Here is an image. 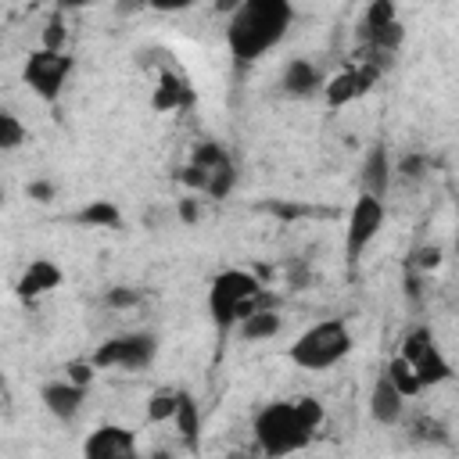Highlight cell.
<instances>
[{"label":"cell","mask_w":459,"mask_h":459,"mask_svg":"<svg viewBox=\"0 0 459 459\" xmlns=\"http://www.w3.org/2000/svg\"><path fill=\"white\" fill-rule=\"evenodd\" d=\"M326 412L323 402L312 394H298V398H273L265 402L255 420H251V437L255 448L262 455L273 459H287L301 448H308V441L316 437V430L323 427Z\"/></svg>","instance_id":"cell-1"},{"label":"cell","mask_w":459,"mask_h":459,"mask_svg":"<svg viewBox=\"0 0 459 459\" xmlns=\"http://www.w3.org/2000/svg\"><path fill=\"white\" fill-rule=\"evenodd\" d=\"M294 7L287 0H244L230 11L226 47L237 72H247L258 57H265L290 29Z\"/></svg>","instance_id":"cell-2"},{"label":"cell","mask_w":459,"mask_h":459,"mask_svg":"<svg viewBox=\"0 0 459 459\" xmlns=\"http://www.w3.org/2000/svg\"><path fill=\"white\" fill-rule=\"evenodd\" d=\"M208 316L219 333H230L240 319L258 308H276V298L262 287V280L247 269H222L208 283Z\"/></svg>","instance_id":"cell-3"},{"label":"cell","mask_w":459,"mask_h":459,"mask_svg":"<svg viewBox=\"0 0 459 459\" xmlns=\"http://www.w3.org/2000/svg\"><path fill=\"white\" fill-rule=\"evenodd\" d=\"M355 61L377 65L380 72L391 65L398 47L405 43V25L398 22V11L391 0H373L362 7L359 25H355Z\"/></svg>","instance_id":"cell-4"},{"label":"cell","mask_w":459,"mask_h":459,"mask_svg":"<svg viewBox=\"0 0 459 459\" xmlns=\"http://www.w3.org/2000/svg\"><path fill=\"white\" fill-rule=\"evenodd\" d=\"M351 330L344 319H319L312 323L308 330H301L294 337V344L287 348V359L298 366V369H308V373H323L330 366H337L341 359H348L351 351Z\"/></svg>","instance_id":"cell-5"},{"label":"cell","mask_w":459,"mask_h":459,"mask_svg":"<svg viewBox=\"0 0 459 459\" xmlns=\"http://www.w3.org/2000/svg\"><path fill=\"white\" fill-rule=\"evenodd\" d=\"M398 355L412 366V373H416V380H420L423 391H427V387H441V384H448V380L455 377V369H452L448 355L441 351V344H437V337H434L430 326H412V330L402 337Z\"/></svg>","instance_id":"cell-6"},{"label":"cell","mask_w":459,"mask_h":459,"mask_svg":"<svg viewBox=\"0 0 459 459\" xmlns=\"http://www.w3.org/2000/svg\"><path fill=\"white\" fill-rule=\"evenodd\" d=\"M158 359V333L151 330H129V333H115L108 341H100L90 351V362L97 369H147Z\"/></svg>","instance_id":"cell-7"},{"label":"cell","mask_w":459,"mask_h":459,"mask_svg":"<svg viewBox=\"0 0 459 459\" xmlns=\"http://www.w3.org/2000/svg\"><path fill=\"white\" fill-rule=\"evenodd\" d=\"M72 72H75V57H72L68 50H65V54H54V50L36 47V50L25 57L22 79H25V86H29L43 104H54V100L65 93Z\"/></svg>","instance_id":"cell-8"},{"label":"cell","mask_w":459,"mask_h":459,"mask_svg":"<svg viewBox=\"0 0 459 459\" xmlns=\"http://www.w3.org/2000/svg\"><path fill=\"white\" fill-rule=\"evenodd\" d=\"M384 219H387V208L384 201L369 197V194H359L351 212H348V226H344V262L348 269L355 273L359 262H362V251L377 240V233L384 230Z\"/></svg>","instance_id":"cell-9"},{"label":"cell","mask_w":459,"mask_h":459,"mask_svg":"<svg viewBox=\"0 0 459 459\" xmlns=\"http://www.w3.org/2000/svg\"><path fill=\"white\" fill-rule=\"evenodd\" d=\"M380 68L377 65H366V61H351L348 68H341L337 75H330L326 79V86H323V100H326V108H348V104H355L359 97H366L377 82H380Z\"/></svg>","instance_id":"cell-10"},{"label":"cell","mask_w":459,"mask_h":459,"mask_svg":"<svg viewBox=\"0 0 459 459\" xmlns=\"http://www.w3.org/2000/svg\"><path fill=\"white\" fill-rule=\"evenodd\" d=\"M82 459H140L136 434L122 423H100L86 434Z\"/></svg>","instance_id":"cell-11"},{"label":"cell","mask_w":459,"mask_h":459,"mask_svg":"<svg viewBox=\"0 0 459 459\" xmlns=\"http://www.w3.org/2000/svg\"><path fill=\"white\" fill-rule=\"evenodd\" d=\"M276 86H280V93H283V97L305 100V97L323 93L326 75H323V68H319L316 61H308V57H287V61H283V68H280Z\"/></svg>","instance_id":"cell-12"},{"label":"cell","mask_w":459,"mask_h":459,"mask_svg":"<svg viewBox=\"0 0 459 459\" xmlns=\"http://www.w3.org/2000/svg\"><path fill=\"white\" fill-rule=\"evenodd\" d=\"M391 154H387V143L384 140H373L362 154V165H359V194H369L377 201L387 197L391 190Z\"/></svg>","instance_id":"cell-13"},{"label":"cell","mask_w":459,"mask_h":459,"mask_svg":"<svg viewBox=\"0 0 459 459\" xmlns=\"http://www.w3.org/2000/svg\"><path fill=\"white\" fill-rule=\"evenodd\" d=\"M39 402H43V409H47L57 423H72V420L79 416L82 402H86V387H79V384L57 377V380H47V384L39 387Z\"/></svg>","instance_id":"cell-14"},{"label":"cell","mask_w":459,"mask_h":459,"mask_svg":"<svg viewBox=\"0 0 459 459\" xmlns=\"http://www.w3.org/2000/svg\"><path fill=\"white\" fill-rule=\"evenodd\" d=\"M151 108L158 115H176V111L194 108V86L186 82V75H179L176 68H161L158 86L151 93Z\"/></svg>","instance_id":"cell-15"},{"label":"cell","mask_w":459,"mask_h":459,"mask_svg":"<svg viewBox=\"0 0 459 459\" xmlns=\"http://www.w3.org/2000/svg\"><path fill=\"white\" fill-rule=\"evenodd\" d=\"M61 283H65V273H61L57 262H50V258H32V262L22 269V276H18V283H14V294H18L22 301H36V298L57 290Z\"/></svg>","instance_id":"cell-16"},{"label":"cell","mask_w":459,"mask_h":459,"mask_svg":"<svg viewBox=\"0 0 459 459\" xmlns=\"http://www.w3.org/2000/svg\"><path fill=\"white\" fill-rule=\"evenodd\" d=\"M405 394L394 387V380L380 369V377L373 380V387H369V416L380 423V427H398L402 423V416H405Z\"/></svg>","instance_id":"cell-17"},{"label":"cell","mask_w":459,"mask_h":459,"mask_svg":"<svg viewBox=\"0 0 459 459\" xmlns=\"http://www.w3.org/2000/svg\"><path fill=\"white\" fill-rule=\"evenodd\" d=\"M172 427L179 430V441L186 445V452L201 448V405L194 402V394L186 387H179V409L172 416Z\"/></svg>","instance_id":"cell-18"},{"label":"cell","mask_w":459,"mask_h":459,"mask_svg":"<svg viewBox=\"0 0 459 459\" xmlns=\"http://www.w3.org/2000/svg\"><path fill=\"white\" fill-rule=\"evenodd\" d=\"M72 222H75V226H86V230H126V219H122L118 204H115V201H104V197L82 204V208L72 215Z\"/></svg>","instance_id":"cell-19"},{"label":"cell","mask_w":459,"mask_h":459,"mask_svg":"<svg viewBox=\"0 0 459 459\" xmlns=\"http://www.w3.org/2000/svg\"><path fill=\"white\" fill-rule=\"evenodd\" d=\"M276 333H280V312H276V308H258V312H251L247 319L237 323V337L247 341V344L269 341V337H276Z\"/></svg>","instance_id":"cell-20"},{"label":"cell","mask_w":459,"mask_h":459,"mask_svg":"<svg viewBox=\"0 0 459 459\" xmlns=\"http://www.w3.org/2000/svg\"><path fill=\"white\" fill-rule=\"evenodd\" d=\"M179 409V387H158L147 398V423H172Z\"/></svg>","instance_id":"cell-21"},{"label":"cell","mask_w":459,"mask_h":459,"mask_svg":"<svg viewBox=\"0 0 459 459\" xmlns=\"http://www.w3.org/2000/svg\"><path fill=\"white\" fill-rule=\"evenodd\" d=\"M384 373L394 380V387L405 394V398H412V394H420L423 387H420V380H416V373H412V366L402 359V355H391L387 359V366H384Z\"/></svg>","instance_id":"cell-22"},{"label":"cell","mask_w":459,"mask_h":459,"mask_svg":"<svg viewBox=\"0 0 459 459\" xmlns=\"http://www.w3.org/2000/svg\"><path fill=\"white\" fill-rule=\"evenodd\" d=\"M25 136H29V129L22 126V118L14 115V111H0V151H18L22 143H25Z\"/></svg>","instance_id":"cell-23"},{"label":"cell","mask_w":459,"mask_h":459,"mask_svg":"<svg viewBox=\"0 0 459 459\" xmlns=\"http://www.w3.org/2000/svg\"><path fill=\"white\" fill-rule=\"evenodd\" d=\"M412 441H420V445H448L452 434L437 416H420L412 423Z\"/></svg>","instance_id":"cell-24"},{"label":"cell","mask_w":459,"mask_h":459,"mask_svg":"<svg viewBox=\"0 0 459 459\" xmlns=\"http://www.w3.org/2000/svg\"><path fill=\"white\" fill-rule=\"evenodd\" d=\"M65 43H68V25H65V14L54 11L39 32V47L43 50H54V54H65Z\"/></svg>","instance_id":"cell-25"},{"label":"cell","mask_w":459,"mask_h":459,"mask_svg":"<svg viewBox=\"0 0 459 459\" xmlns=\"http://www.w3.org/2000/svg\"><path fill=\"white\" fill-rule=\"evenodd\" d=\"M233 183H237V165H233V161H222L219 169L208 172V190H204V197L222 201V197H230Z\"/></svg>","instance_id":"cell-26"},{"label":"cell","mask_w":459,"mask_h":459,"mask_svg":"<svg viewBox=\"0 0 459 459\" xmlns=\"http://www.w3.org/2000/svg\"><path fill=\"white\" fill-rule=\"evenodd\" d=\"M398 172H402V179L416 183V179H423V176L430 172V158H427V154H420V151H409V154H402Z\"/></svg>","instance_id":"cell-27"},{"label":"cell","mask_w":459,"mask_h":459,"mask_svg":"<svg viewBox=\"0 0 459 459\" xmlns=\"http://www.w3.org/2000/svg\"><path fill=\"white\" fill-rule=\"evenodd\" d=\"M93 377H97V366H93L90 359H72V362L65 366V380H72V384H79V387H90Z\"/></svg>","instance_id":"cell-28"},{"label":"cell","mask_w":459,"mask_h":459,"mask_svg":"<svg viewBox=\"0 0 459 459\" xmlns=\"http://www.w3.org/2000/svg\"><path fill=\"white\" fill-rule=\"evenodd\" d=\"M25 194H29V201H36V204H50V201L57 197V183H54V179H32V183L25 186Z\"/></svg>","instance_id":"cell-29"},{"label":"cell","mask_w":459,"mask_h":459,"mask_svg":"<svg viewBox=\"0 0 459 459\" xmlns=\"http://www.w3.org/2000/svg\"><path fill=\"white\" fill-rule=\"evenodd\" d=\"M136 301H140V290H133V287H111L104 294V305L108 308H133Z\"/></svg>","instance_id":"cell-30"},{"label":"cell","mask_w":459,"mask_h":459,"mask_svg":"<svg viewBox=\"0 0 459 459\" xmlns=\"http://www.w3.org/2000/svg\"><path fill=\"white\" fill-rule=\"evenodd\" d=\"M441 265V247H420L412 251V269L427 273V269H437Z\"/></svg>","instance_id":"cell-31"},{"label":"cell","mask_w":459,"mask_h":459,"mask_svg":"<svg viewBox=\"0 0 459 459\" xmlns=\"http://www.w3.org/2000/svg\"><path fill=\"white\" fill-rule=\"evenodd\" d=\"M176 208H179V219H183L186 226H194V222L201 219V201H197V194H186Z\"/></svg>","instance_id":"cell-32"},{"label":"cell","mask_w":459,"mask_h":459,"mask_svg":"<svg viewBox=\"0 0 459 459\" xmlns=\"http://www.w3.org/2000/svg\"><path fill=\"white\" fill-rule=\"evenodd\" d=\"M147 459H172V452H165V448H154Z\"/></svg>","instance_id":"cell-33"},{"label":"cell","mask_w":459,"mask_h":459,"mask_svg":"<svg viewBox=\"0 0 459 459\" xmlns=\"http://www.w3.org/2000/svg\"><path fill=\"white\" fill-rule=\"evenodd\" d=\"M247 459H273V455H262V452H255V455H247Z\"/></svg>","instance_id":"cell-34"},{"label":"cell","mask_w":459,"mask_h":459,"mask_svg":"<svg viewBox=\"0 0 459 459\" xmlns=\"http://www.w3.org/2000/svg\"><path fill=\"white\" fill-rule=\"evenodd\" d=\"M455 255H459V230H455Z\"/></svg>","instance_id":"cell-35"}]
</instances>
